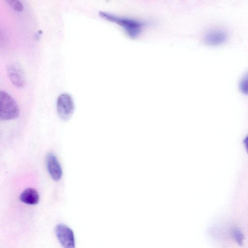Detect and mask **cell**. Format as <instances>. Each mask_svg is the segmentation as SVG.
<instances>
[{
    "label": "cell",
    "instance_id": "6",
    "mask_svg": "<svg viewBox=\"0 0 248 248\" xmlns=\"http://www.w3.org/2000/svg\"><path fill=\"white\" fill-rule=\"evenodd\" d=\"M48 171L55 181L60 180L62 175V171L59 162L53 153H49L46 158Z\"/></svg>",
    "mask_w": 248,
    "mask_h": 248
},
{
    "label": "cell",
    "instance_id": "7",
    "mask_svg": "<svg viewBox=\"0 0 248 248\" xmlns=\"http://www.w3.org/2000/svg\"><path fill=\"white\" fill-rule=\"evenodd\" d=\"M227 38L226 33L221 30H213L204 35L205 42L210 45H217L223 43Z\"/></svg>",
    "mask_w": 248,
    "mask_h": 248
},
{
    "label": "cell",
    "instance_id": "5",
    "mask_svg": "<svg viewBox=\"0 0 248 248\" xmlns=\"http://www.w3.org/2000/svg\"><path fill=\"white\" fill-rule=\"evenodd\" d=\"M7 74L11 82L17 88H22L25 85V77L21 66L17 62L8 65Z\"/></svg>",
    "mask_w": 248,
    "mask_h": 248
},
{
    "label": "cell",
    "instance_id": "1",
    "mask_svg": "<svg viewBox=\"0 0 248 248\" xmlns=\"http://www.w3.org/2000/svg\"><path fill=\"white\" fill-rule=\"evenodd\" d=\"M99 16L105 20L120 26L131 39L138 37L146 24L139 20L120 16L105 12H100Z\"/></svg>",
    "mask_w": 248,
    "mask_h": 248
},
{
    "label": "cell",
    "instance_id": "11",
    "mask_svg": "<svg viewBox=\"0 0 248 248\" xmlns=\"http://www.w3.org/2000/svg\"><path fill=\"white\" fill-rule=\"evenodd\" d=\"M6 2L12 8L17 12H21L23 9V5L19 0H7Z\"/></svg>",
    "mask_w": 248,
    "mask_h": 248
},
{
    "label": "cell",
    "instance_id": "2",
    "mask_svg": "<svg viewBox=\"0 0 248 248\" xmlns=\"http://www.w3.org/2000/svg\"><path fill=\"white\" fill-rule=\"evenodd\" d=\"M19 108L16 101L6 92H0V118L10 120L17 118Z\"/></svg>",
    "mask_w": 248,
    "mask_h": 248
},
{
    "label": "cell",
    "instance_id": "4",
    "mask_svg": "<svg viewBox=\"0 0 248 248\" xmlns=\"http://www.w3.org/2000/svg\"><path fill=\"white\" fill-rule=\"evenodd\" d=\"M56 235L64 248H75V240L73 231L67 225L60 223L55 227Z\"/></svg>",
    "mask_w": 248,
    "mask_h": 248
},
{
    "label": "cell",
    "instance_id": "3",
    "mask_svg": "<svg viewBox=\"0 0 248 248\" xmlns=\"http://www.w3.org/2000/svg\"><path fill=\"white\" fill-rule=\"evenodd\" d=\"M74 108L73 100L69 94L64 93L59 95L57 101V110L62 120H69L73 114Z\"/></svg>",
    "mask_w": 248,
    "mask_h": 248
},
{
    "label": "cell",
    "instance_id": "10",
    "mask_svg": "<svg viewBox=\"0 0 248 248\" xmlns=\"http://www.w3.org/2000/svg\"><path fill=\"white\" fill-rule=\"evenodd\" d=\"M239 88L243 93L248 94V71L240 79L239 83Z\"/></svg>",
    "mask_w": 248,
    "mask_h": 248
},
{
    "label": "cell",
    "instance_id": "8",
    "mask_svg": "<svg viewBox=\"0 0 248 248\" xmlns=\"http://www.w3.org/2000/svg\"><path fill=\"white\" fill-rule=\"evenodd\" d=\"M20 200L26 204L35 205L39 201V195L35 189L28 188L21 193L20 196Z\"/></svg>",
    "mask_w": 248,
    "mask_h": 248
},
{
    "label": "cell",
    "instance_id": "9",
    "mask_svg": "<svg viewBox=\"0 0 248 248\" xmlns=\"http://www.w3.org/2000/svg\"><path fill=\"white\" fill-rule=\"evenodd\" d=\"M232 236L239 246H243L245 236L239 229L237 228L233 229L232 231Z\"/></svg>",
    "mask_w": 248,
    "mask_h": 248
},
{
    "label": "cell",
    "instance_id": "12",
    "mask_svg": "<svg viewBox=\"0 0 248 248\" xmlns=\"http://www.w3.org/2000/svg\"><path fill=\"white\" fill-rule=\"evenodd\" d=\"M243 143L247 153L248 154V135L243 140Z\"/></svg>",
    "mask_w": 248,
    "mask_h": 248
}]
</instances>
